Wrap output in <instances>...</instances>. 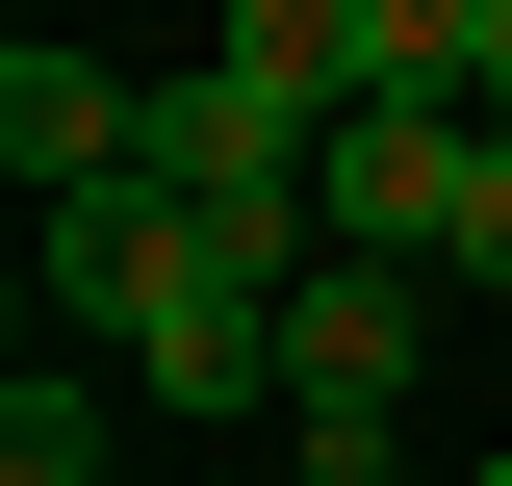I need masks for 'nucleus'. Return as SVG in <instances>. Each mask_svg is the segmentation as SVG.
Segmentation results:
<instances>
[{
  "instance_id": "10",
  "label": "nucleus",
  "mask_w": 512,
  "mask_h": 486,
  "mask_svg": "<svg viewBox=\"0 0 512 486\" xmlns=\"http://www.w3.org/2000/svg\"><path fill=\"white\" fill-rule=\"evenodd\" d=\"M461 486H512V461H461Z\"/></svg>"
},
{
  "instance_id": "3",
  "label": "nucleus",
  "mask_w": 512,
  "mask_h": 486,
  "mask_svg": "<svg viewBox=\"0 0 512 486\" xmlns=\"http://www.w3.org/2000/svg\"><path fill=\"white\" fill-rule=\"evenodd\" d=\"M410 333H436L410 256H308L282 282V410H410Z\"/></svg>"
},
{
  "instance_id": "2",
  "label": "nucleus",
  "mask_w": 512,
  "mask_h": 486,
  "mask_svg": "<svg viewBox=\"0 0 512 486\" xmlns=\"http://www.w3.org/2000/svg\"><path fill=\"white\" fill-rule=\"evenodd\" d=\"M461 205H487V128H461V103H359V128H333V256H410V282H436Z\"/></svg>"
},
{
  "instance_id": "8",
  "label": "nucleus",
  "mask_w": 512,
  "mask_h": 486,
  "mask_svg": "<svg viewBox=\"0 0 512 486\" xmlns=\"http://www.w3.org/2000/svg\"><path fill=\"white\" fill-rule=\"evenodd\" d=\"M308 486H410V435H384V410H308Z\"/></svg>"
},
{
  "instance_id": "1",
  "label": "nucleus",
  "mask_w": 512,
  "mask_h": 486,
  "mask_svg": "<svg viewBox=\"0 0 512 486\" xmlns=\"http://www.w3.org/2000/svg\"><path fill=\"white\" fill-rule=\"evenodd\" d=\"M282 282H308V256H256V231H180V282H154L128 384H154V410H256V384H282Z\"/></svg>"
},
{
  "instance_id": "5",
  "label": "nucleus",
  "mask_w": 512,
  "mask_h": 486,
  "mask_svg": "<svg viewBox=\"0 0 512 486\" xmlns=\"http://www.w3.org/2000/svg\"><path fill=\"white\" fill-rule=\"evenodd\" d=\"M26 231H52V333H103V359H128L154 282H180V205H154V180H77V205H26Z\"/></svg>"
},
{
  "instance_id": "9",
  "label": "nucleus",
  "mask_w": 512,
  "mask_h": 486,
  "mask_svg": "<svg viewBox=\"0 0 512 486\" xmlns=\"http://www.w3.org/2000/svg\"><path fill=\"white\" fill-rule=\"evenodd\" d=\"M487 128H512V52H487Z\"/></svg>"
},
{
  "instance_id": "6",
  "label": "nucleus",
  "mask_w": 512,
  "mask_h": 486,
  "mask_svg": "<svg viewBox=\"0 0 512 486\" xmlns=\"http://www.w3.org/2000/svg\"><path fill=\"white\" fill-rule=\"evenodd\" d=\"M103 435H128V410H103L77 359H26V384H0V486H103Z\"/></svg>"
},
{
  "instance_id": "4",
  "label": "nucleus",
  "mask_w": 512,
  "mask_h": 486,
  "mask_svg": "<svg viewBox=\"0 0 512 486\" xmlns=\"http://www.w3.org/2000/svg\"><path fill=\"white\" fill-rule=\"evenodd\" d=\"M0 154H26V205H77V180H128V154H154V103H128L77 26H26V52H0Z\"/></svg>"
},
{
  "instance_id": "7",
  "label": "nucleus",
  "mask_w": 512,
  "mask_h": 486,
  "mask_svg": "<svg viewBox=\"0 0 512 486\" xmlns=\"http://www.w3.org/2000/svg\"><path fill=\"white\" fill-rule=\"evenodd\" d=\"M461 307H512V128H487V205H461V256H436Z\"/></svg>"
}]
</instances>
